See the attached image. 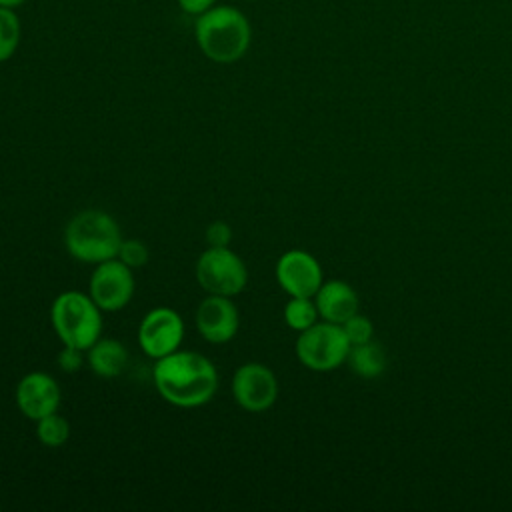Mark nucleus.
I'll list each match as a JSON object with an SVG mask.
<instances>
[{"label":"nucleus","mask_w":512,"mask_h":512,"mask_svg":"<svg viewBox=\"0 0 512 512\" xmlns=\"http://www.w3.org/2000/svg\"><path fill=\"white\" fill-rule=\"evenodd\" d=\"M56 362H58V366H60L62 372L74 374V372H78V370L84 366L86 356H84V350L74 348V346H64V344H62V350L58 352Z\"/></svg>","instance_id":"obj_21"},{"label":"nucleus","mask_w":512,"mask_h":512,"mask_svg":"<svg viewBox=\"0 0 512 512\" xmlns=\"http://www.w3.org/2000/svg\"><path fill=\"white\" fill-rule=\"evenodd\" d=\"M184 340V320L182 316L168 308L156 306L144 314L138 326V346L152 358H164L180 348Z\"/></svg>","instance_id":"obj_8"},{"label":"nucleus","mask_w":512,"mask_h":512,"mask_svg":"<svg viewBox=\"0 0 512 512\" xmlns=\"http://www.w3.org/2000/svg\"><path fill=\"white\" fill-rule=\"evenodd\" d=\"M116 258H120L126 266L136 270V268H142L148 262L150 252H148V246L142 240L128 238V240H122Z\"/></svg>","instance_id":"obj_19"},{"label":"nucleus","mask_w":512,"mask_h":512,"mask_svg":"<svg viewBox=\"0 0 512 512\" xmlns=\"http://www.w3.org/2000/svg\"><path fill=\"white\" fill-rule=\"evenodd\" d=\"M134 270L120 258H110L94 266L88 280V294L102 312L122 310L134 296Z\"/></svg>","instance_id":"obj_7"},{"label":"nucleus","mask_w":512,"mask_h":512,"mask_svg":"<svg viewBox=\"0 0 512 512\" xmlns=\"http://www.w3.org/2000/svg\"><path fill=\"white\" fill-rule=\"evenodd\" d=\"M276 280L288 296L314 298L322 286L320 262L306 250H286L276 262Z\"/></svg>","instance_id":"obj_10"},{"label":"nucleus","mask_w":512,"mask_h":512,"mask_svg":"<svg viewBox=\"0 0 512 512\" xmlns=\"http://www.w3.org/2000/svg\"><path fill=\"white\" fill-rule=\"evenodd\" d=\"M156 392L176 408H200L218 390V370L210 358L194 350H176L158 358L152 368Z\"/></svg>","instance_id":"obj_1"},{"label":"nucleus","mask_w":512,"mask_h":512,"mask_svg":"<svg viewBox=\"0 0 512 512\" xmlns=\"http://www.w3.org/2000/svg\"><path fill=\"white\" fill-rule=\"evenodd\" d=\"M14 400L20 414L36 422L52 412H58L62 392L54 376L34 370L20 378V382L16 384Z\"/></svg>","instance_id":"obj_11"},{"label":"nucleus","mask_w":512,"mask_h":512,"mask_svg":"<svg viewBox=\"0 0 512 512\" xmlns=\"http://www.w3.org/2000/svg\"><path fill=\"white\" fill-rule=\"evenodd\" d=\"M342 328H344V332H346V336H348V340H350L352 346L364 344V342L372 340V334H374L372 322H370L366 316L358 314V312H356L354 316H350V318L342 324Z\"/></svg>","instance_id":"obj_20"},{"label":"nucleus","mask_w":512,"mask_h":512,"mask_svg":"<svg viewBox=\"0 0 512 512\" xmlns=\"http://www.w3.org/2000/svg\"><path fill=\"white\" fill-rule=\"evenodd\" d=\"M232 396L246 412H264L278 398L276 374L260 362H246L232 376Z\"/></svg>","instance_id":"obj_9"},{"label":"nucleus","mask_w":512,"mask_h":512,"mask_svg":"<svg viewBox=\"0 0 512 512\" xmlns=\"http://www.w3.org/2000/svg\"><path fill=\"white\" fill-rule=\"evenodd\" d=\"M20 18L12 8H0V62L8 60L20 44Z\"/></svg>","instance_id":"obj_18"},{"label":"nucleus","mask_w":512,"mask_h":512,"mask_svg":"<svg viewBox=\"0 0 512 512\" xmlns=\"http://www.w3.org/2000/svg\"><path fill=\"white\" fill-rule=\"evenodd\" d=\"M346 362L350 364L352 372L362 378H376L386 370L384 348L374 340L350 346Z\"/></svg>","instance_id":"obj_15"},{"label":"nucleus","mask_w":512,"mask_h":512,"mask_svg":"<svg viewBox=\"0 0 512 512\" xmlns=\"http://www.w3.org/2000/svg\"><path fill=\"white\" fill-rule=\"evenodd\" d=\"M26 0H0V8H16V6H20V4H24Z\"/></svg>","instance_id":"obj_24"},{"label":"nucleus","mask_w":512,"mask_h":512,"mask_svg":"<svg viewBox=\"0 0 512 512\" xmlns=\"http://www.w3.org/2000/svg\"><path fill=\"white\" fill-rule=\"evenodd\" d=\"M314 302L320 318L334 324H344L350 316L358 312L360 304L356 290L344 280L322 282V286L314 294Z\"/></svg>","instance_id":"obj_13"},{"label":"nucleus","mask_w":512,"mask_h":512,"mask_svg":"<svg viewBox=\"0 0 512 512\" xmlns=\"http://www.w3.org/2000/svg\"><path fill=\"white\" fill-rule=\"evenodd\" d=\"M50 324L64 346L88 350L102 336V310L88 292H60L50 306Z\"/></svg>","instance_id":"obj_4"},{"label":"nucleus","mask_w":512,"mask_h":512,"mask_svg":"<svg viewBox=\"0 0 512 512\" xmlns=\"http://www.w3.org/2000/svg\"><path fill=\"white\" fill-rule=\"evenodd\" d=\"M196 282L206 294L230 296L240 294L248 284V268L244 260L230 248L208 246L196 260Z\"/></svg>","instance_id":"obj_6"},{"label":"nucleus","mask_w":512,"mask_h":512,"mask_svg":"<svg viewBox=\"0 0 512 512\" xmlns=\"http://www.w3.org/2000/svg\"><path fill=\"white\" fill-rule=\"evenodd\" d=\"M320 314L316 308V302L306 296H290V300L284 306V322L288 328L302 332L318 322Z\"/></svg>","instance_id":"obj_16"},{"label":"nucleus","mask_w":512,"mask_h":512,"mask_svg":"<svg viewBox=\"0 0 512 512\" xmlns=\"http://www.w3.org/2000/svg\"><path fill=\"white\" fill-rule=\"evenodd\" d=\"M194 38L208 60L232 64L248 52L252 28L244 12L238 8L212 6L196 16Z\"/></svg>","instance_id":"obj_2"},{"label":"nucleus","mask_w":512,"mask_h":512,"mask_svg":"<svg viewBox=\"0 0 512 512\" xmlns=\"http://www.w3.org/2000/svg\"><path fill=\"white\" fill-rule=\"evenodd\" d=\"M204 238H206V244L212 248H226L232 242V228L226 222L216 220V222L208 224Z\"/></svg>","instance_id":"obj_22"},{"label":"nucleus","mask_w":512,"mask_h":512,"mask_svg":"<svg viewBox=\"0 0 512 512\" xmlns=\"http://www.w3.org/2000/svg\"><path fill=\"white\" fill-rule=\"evenodd\" d=\"M196 330L210 344L230 342L240 326V314L230 296L208 294L194 314Z\"/></svg>","instance_id":"obj_12"},{"label":"nucleus","mask_w":512,"mask_h":512,"mask_svg":"<svg viewBox=\"0 0 512 512\" xmlns=\"http://www.w3.org/2000/svg\"><path fill=\"white\" fill-rule=\"evenodd\" d=\"M70 422L60 416L58 412H52L40 420H36V438L48 446V448H60L70 438Z\"/></svg>","instance_id":"obj_17"},{"label":"nucleus","mask_w":512,"mask_h":512,"mask_svg":"<svg viewBox=\"0 0 512 512\" xmlns=\"http://www.w3.org/2000/svg\"><path fill=\"white\" fill-rule=\"evenodd\" d=\"M86 362L96 376L116 378L124 372V368L128 364V350L120 340L100 336L86 350Z\"/></svg>","instance_id":"obj_14"},{"label":"nucleus","mask_w":512,"mask_h":512,"mask_svg":"<svg viewBox=\"0 0 512 512\" xmlns=\"http://www.w3.org/2000/svg\"><path fill=\"white\" fill-rule=\"evenodd\" d=\"M118 222L104 210L86 208L74 214L64 228L66 252L84 264H100L118 256L122 244Z\"/></svg>","instance_id":"obj_3"},{"label":"nucleus","mask_w":512,"mask_h":512,"mask_svg":"<svg viewBox=\"0 0 512 512\" xmlns=\"http://www.w3.org/2000/svg\"><path fill=\"white\" fill-rule=\"evenodd\" d=\"M214 2H216V0H178V6H180L186 14L200 16L202 12H206L208 8H212Z\"/></svg>","instance_id":"obj_23"},{"label":"nucleus","mask_w":512,"mask_h":512,"mask_svg":"<svg viewBox=\"0 0 512 512\" xmlns=\"http://www.w3.org/2000/svg\"><path fill=\"white\" fill-rule=\"evenodd\" d=\"M350 346L342 324L322 320L298 334L294 350L308 370L330 372L346 362Z\"/></svg>","instance_id":"obj_5"}]
</instances>
